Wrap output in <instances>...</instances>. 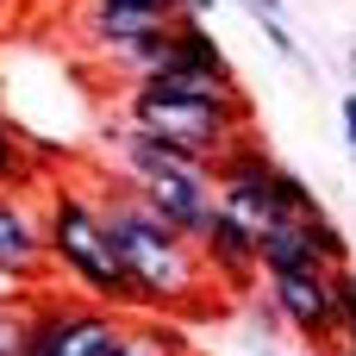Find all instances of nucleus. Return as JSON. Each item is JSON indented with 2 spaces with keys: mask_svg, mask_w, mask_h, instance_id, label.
Here are the masks:
<instances>
[{
  "mask_svg": "<svg viewBox=\"0 0 356 356\" xmlns=\"http://www.w3.org/2000/svg\"><path fill=\"white\" fill-rule=\"evenodd\" d=\"M94 194H100V213H106V232H113L125 269L144 288V307L150 313H200L207 294H213V275L200 263V244L181 225H169L125 175H100Z\"/></svg>",
  "mask_w": 356,
  "mask_h": 356,
  "instance_id": "obj_1",
  "label": "nucleus"
},
{
  "mask_svg": "<svg viewBox=\"0 0 356 356\" xmlns=\"http://www.w3.org/2000/svg\"><path fill=\"white\" fill-rule=\"evenodd\" d=\"M44 250H50V269H63L81 294L119 307V313H150L144 307V288L138 275L125 269L113 232H106V213H100V194L81 188V181H50L44 188Z\"/></svg>",
  "mask_w": 356,
  "mask_h": 356,
  "instance_id": "obj_2",
  "label": "nucleus"
},
{
  "mask_svg": "<svg viewBox=\"0 0 356 356\" xmlns=\"http://www.w3.org/2000/svg\"><path fill=\"white\" fill-rule=\"evenodd\" d=\"M125 119L144 125V131H156L163 144L188 150V156H200V163H213L238 131L257 125V113L213 106V100H188V94H163L150 81H125Z\"/></svg>",
  "mask_w": 356,
  "mask_h": 356,
  "instance_id": "obj_3",
  "label": "nucleus"
},
{
  "mask_svg": "<svg viewBox=\"0 0 356 356\" xmlns=\"http://www.w3.org/2000/svg\"><path fill=\"white\" fill-rule=\"evenodd\" d=\"M125 319L119 307L106 300H63V294H38L31 300V325H25V344L19 356H88L100 338H113Z\"/></svg>",
  "mask_w": 356,
  "mask_h": 356,
  "instance_id": "obj_4",
  "label": "nucleus"
},
{
  "mask_svg": "<svg viewBox=\"0 0 356 356\" xmlns=\"http://www.w3.org/2000/svg\"><path fill=\"white\" fill-rule=\"evenodd\" d=\"M263 282H269V300H275V313H282V325L294 338L338 350V332H344L338 269H288V275H263Z\"/></svg>",
  "mask_w": 356,
  "mask_h": 356,
  "instance_id": "obj_5",
  "label": "nucleus"
},
{
  "mask_svg": "<svg viewBox=\"0 0 356 356\" xmlns=\"http://www.w3.org/2000/svg\"><path fill=\"white\" fill-rule=\"evenodd\" d=\"M200 263H207V275H213L225 294H250L257 275H263V232L219 207V219H213L207 238H200Z\"/></svg>",
  "mask_w": 356,
  "mask_h": 356,
  "instance_id": "obj_6",
  "label": "nucleus"
},
{
  "mask_svg": "<svg viewBox=\"0 0 356 356\" xmlns=\"http://www.w3.org/2000/svg\"><path fill=\"white\" fill-rule=\"evenodd\" d=\"M0 269L25 275V282H44V269H50L44 213H31V200L13 188H0Z\"/></svg>",
  "mask_w": 356,
  "mask_h": 356,
  "instance_id": "obj_7",
  "label": "nucleus"
},
{
  "mask_svg": "<svg viewBox=\"0 0 356 356\" xmlns=\"http://www.w3.org/2000/svg\"><path fill=\"white\" fill-rule=\"evenodd\" d=\"M325 213V207H319ZM319 213H288L275 225H263V275H288V269H332L319 257V238H313V219Z\"/></svg>",
  "mask_w": 356,
  "mask_h": 356,
  "instance_id": "obj_8",
  "label": "nucleus"
},
{
  "mask_svg": "<svg viewBox=\"0 0 356 356\" xmlns=\"http://www.w3.org/2000/svg\"><path fill=\"white\" fill-rule=\"evenodd\" d=\"M169 38H175V63H181V69H207V75H232V63H225L219 38H213V25H207L200 13H175V19H169Z\"/></svg>",
  "mask_w": 356,
  "mask_h": 356,
  "instance_id": "obj_9",
  "label": "nucleus"
},
{
  "mask_svg": "<svg viewBox=\"0 0 356 356\" xmlns=\"http://www.w3.org/2000/svg\"><path fill=\"white\" fill-rule=\"evenodd\" d=\"M31 181H38V156L0 113V188H31Z\"/></svg>",
  "mask_w": 356,
  "mask_h": 356,
  "instance_id": "obj_10",
  "label": "nucleus"
},
{
  "mask_svg": "<svg viewBox=\"0 0 356 356\" xmlns=\"http://www.w3.org/2000/svg\"><path fill=\"white\" fill-rule=\"evenodd\" d=\"M338 313H344V332H356V263L338 269ZM338 332V338H344Z\"/></svg>",
  "mask_w": 356,
  "mask_h": 356,
  "instance_id": "obj_11",
  "label": "nucleus"
},
{
  "mask_svg": "<svg viewBox=\"0 0 356 356\" xmlns=\"http://www.w3.org/2000/svg\"><path fill=\"white\" fill-rule=\"evenodd\" d=\"M257 25H263V38L275 44V56H288V63H300V44L288 38V25H282V19H257Z\"/></svg>",
  "mask_w": 356,
  "mask_h": 356,
  "instance_id": "obj_12",
  "label": "nucleus"
},
{
  "mask_svg": "<svg viewBox=\"0 0 356 356\" xmlns=\"http://www.w3.org/2000/svg\"><path fill=\"white\" fill-rule=\"evenodd\" d=\"M100 6H138V13H163V19L181 13V0H100Z\"/></svg>",
  "mask_w": 356,
  "mask_h": 356,
  "instance_id": "obj_13",
  "label": "nucleus"
},
{
  "mask_svg": "<svg viewBox=\"0 0 356 356\" xmlns=\"http://www.w3.org/2000/svg\"><path fill=\"white\" fill-rule=\"evenodd\" d=\"M338 119H344V144H350V156H356V94H344V106H338Z\"/></svg>",
  "mask_w": 356,
  "mask_h": 356,
  "instance_id": "obj_14",
  "label": "nucleus"
},
{
  "mask_svg": "<svg viewBox=\"0 0 356 356\" xmlns=\"http://www.w3.org/2000/svg\"><path fill=\"white\" fill-rule=\"evenodd\" d=\"M250 6V19H282V0H244Z\"/></svg>",
  "mask_w": 356,
  "mask_h": 356,
  "instance_id": "obj_15",
  "label": "nucleus"
},
{
  "mask_svg": "<svg viewBox=\"0 0 356 356\" xmlns=\"http://www.w3.org/2000/svg\"><path fill=\"white\" fill-rule=\"evenodd\" d=\"M213 6H219V0H181V13H200V19H207Z\"/></svg>",
  "mask_w": 356,
  "mask_h": 356,
  "instance_id": "obj_16",
  "label": "nucleus"
},
{
  "mask_svg": "<svg viewBox=\"0 0 356 356\" xmlns=\"http://www.w3.org/2000/svg\"><path fill=\"white\" fill-rule=\"evenodd\" d=\"M350 69H356V50H350Z\"/></svg>",
  "mask_w": 356,
  "mask_h": 356,
  "instance_id": "obj_17",
  "label": "nucleus"
},
{
  "mask_svg": "<svg viewBox=\"0 0 356 356\" xmlns=\"http://www.w3.org/2000/svg\"><path fill=\"white\" fill-rule=\"evenodd\" d=\"M0 356H19V350H0Z\"/></svg>",
  "mask_w": 356,
  "mask_h": 356,
  "instance_id": "obj_18",
  "label": "nucleus"
}]
</instances>
